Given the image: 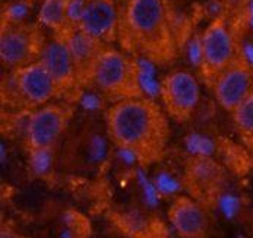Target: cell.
Wrapping results in <instances>:
<instances>
[{
	"mask_svg": "<svg viewBox=\"0 0 253 238\" xmlns=\"http://www.w3.org/2000/svg\"><path fill=\"white\" fill-rule=\"evenodd\" d=\"M218 105L230 114L253 91V70L251 62L243 56L230 68L221 72L210 83Z\"/></svg>",
	"mask_w": 253,
	"mask_h": 238,
	"instance_id": "cell-10",
	"label": "cell"
},
{
	"mask_svg": "<svg viewBox=\"0 0 253 238\" xmlns=\"http://www.w3.org/2000/svg\"><path fill=\"white\" fill-rule=\"evenodd\" d=\"M91 85L113 101L144 95L141 70L135 56L107 45L92 73Z\"/></svg>",
	"mask_w": 253,
	"mask_h": 238,
	"instance_id": "cell-3",
	"label": "cell"
},
{
	"mask_svg": "<svg viewBox=\"0 0 253 238\" xmlns=\"http://www.w3.org/2000/svg\"><path fill=\"white\" fill-rule=\"evenodd\" d=\"M44 44L45 40L36 25L7 22L0 33V60L12 72L25 68L40 59Z\"/></svg>",
	"mask_w": 253,
	"mask_h": 238,
	"instance_id": "cell-6",
	"label": "cell"
},
{
	"mask_svg": "<svg viewBox=\"0 0 253 238\" xmlns=\"http://www.w3.org/2000/svg\"><path fill=\"white\" fill-rule=\"evenodd\" d=\"M233 121L240 136L253 143V91L233 113Z\"/></svg>",
	"mask_w": 253,
	"mask_h": 238,
	"instance_id": "cell-16",
	"label": "cell"
},
{
	"mask_svg": "<svg viewBox=\"0 0 253 238\" xmlns=\"http://www.w3.org/2000/svg\"><path fill=\"white\" fill-rule=\"evenodd\" d=\"M63 37H65V40L69 45V50L72 53L79 85L81 86L91 85L92 73L97 66V62L109 44L81 31L76 27Z\"/></svg>",
	"mask_w": 253,
	"mask_h": 238,
	"instance_id": "cell-14",
	"label": "cell"
},
{
	"mask_svg": "<svg viewBox=\"0 0 253 238\" xmlns=\"http://www.w3.org/2000/svg\"><path fill=\"white\" fill-rule=\"evenodd\" d=\"M169 221L181 238H207L210 216L207 206L190 196H179L169 209Z\"/></svg>",
	"mask_w": 253,
	"mask_h": 238,
	"instance_id": "cell-13",
	"label": "cell"
},
{
	"mask_svg": "<svg viewBox=\"0 0 253 238\" xmlns=\"http://www.w3.org/2000/svg\"><path fill=\"white\" fill-rule=\"evenodd\" d=\"M12 85L16 97L33 110L59 97L54 80L40 60L12 72Z\"/></svg>",
	"mask_w": 253,
	"mask_h": 238,
	"instance_id": "cell-11",
	"label": "cell"
},
{
	"mask_svg": "<svg viewBox=\"0 0 253 238\" xmlns=\"http://www.w3.org/2000/svg\"><path fill=\"white\" fill-rule=\"evenodd\" d=\"M183 183L190 198L208 207L219 200L224 170L210 155L198 154L187 161Z\"/></svg>",
	"mask_w": 253,
	"mask_h": 238,
	"instance_id": "cell-9",
	"label": "cell"
},
{
	"mask_svg": "<svg viewBox=\"0 0 253 238\" xmlns=\"http://www.w3.org/2000/svg\"><path fill=\"white\" fill-rule=\"evenodd\" d=\"M158 91L166 114L177 123L190 120L201 102L199 80L187 70L167 73L161 79Z\"/></svg>",
	"mask_w": 253,
	"mask_h": 238,
	"instance_id": "cell-7",
	"label": "cell"
},
{
	"mask_svg": "<svg viewBox=\"0 0 253 238\" xmlns=\"http://www.w3.org/2000/svg\"><path fill=\"white\" fill-rule=\"evenodd\" d=\"M75 27L111 45L119 38L120 10L116 0H78Z\"/></svg>",
	"mask_w": 253,
	"mask_h": 238,
	"instance_id": "cell-8",
	"label": "cell"
},
{
	"mask_svg": "<svg viewBox=\"0 0 253 238\" xmlns=\"http://www.w3.org/2000/svg\"><path fill=\"white\" fill-rule=\"evenodd\" d=\"M78 0H44L38 10V22L51 31L53 35L63 37L75 28V4Z\"/></svg>",
	"mask_w": 253,
	"mask_h": 238,
	"instance_id": "cell-15",
	"label": "cell"
},
{
	"mask_svg": "<svg viewBox=\"0 0 253 238\" xmlns=\"http://www.w3.org/2000/svg\"><path fill=\"white\" fill-rule=\"evenodd\" d=\"M242 57L237 37L228 19L224 15L212 19L199 38V63L207 83L210 85L221 72Z\"/></svg>",
	"mask_w": 253,
	"mask_h": 238,
	"instance_id": "cell-4",
	"label": "cell"
},
{
	"mask_svg": "<svg viewBox=\"0 0 253 238\" xmlns=\"http://www.w3.org/2000/svg\"><path fill=\"white\" fill-rule=\"evenodd\" d=\"M73 116L68 102L50 101L37 107L27 119L25 143L34 154H45L66 130Z\"/></svg>",
	"mask_w": 253,
	"mask_h": 238,
	"instance_id": "cell-5",
	"label": "cell"
},
{
	"mask_svg": "<svg viewBox=\"0 0 253 238\" xmlns=\"http://www.w3.org/2000/svg\"><path fill=\"white\" fill-rule=\"evenodd\" d=\"M164 108L141 95L114 101L106 113L110 139L141 164L157 162L167 146L170 126Z\"/></svg>",
	"mask_w": 253,
	"mask_h": 238,
	"instance_id": "cell-1",
	"label": "cell"
},
{
	"mask_svg": "<svg viewBox=\"0 0 253 238\" xmlns=\"http://www.w3.org/2000/svg\"><path fill=\"white\" fill-rule=\"evenodd\" d=\"M38 60L47 69L51 79L54 80L59 95L71 92L75 88L81 86L72 53L65 37L51 35V38L45 41Z\"/></svg>",
	"mask_w": 253,
	"mask_h": 238,
	"instance_id": "cell-12",
	"label": "cell"
},
{
	"mask_svg": "<svg viewBox=\"0 0 253 238\" xmlns=\"http://www.w3.org/2000/svg\"><path fill=\"white\" fill-rule=\"evenodd\" d=\"M117 40L135 57L154 65L170 63L176 57L177 41L166 0H126Z\"/></svg>",
	"mask_w": 253,
	"mask_h": 238,
	"instance_id": "cell-2",
	"label": "cell"
}]
</instances>
